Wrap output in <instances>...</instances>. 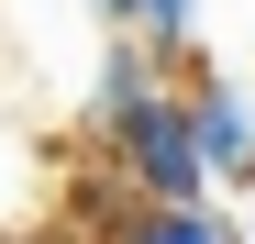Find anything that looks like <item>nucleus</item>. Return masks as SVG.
I'll use <instances>...</instances> for the list:
<instances>
[{"label":"nucleus","instance_id":"1","mask_svg":"<svg viewBox=\"0 0 255 244\" xmlns=\"http://www.w3.org/2000/svg\"><path fill=\"white\" fill-rule=\"evenodd\" d=\"M100 111H111V144L133 155V178L166 200V211H189V189H200V144H189V111L144 89V56H111Z\"/></svg>","mask_w":255,"mask_h":244},{"label":"nucleus","instance_id":"3","mask_svg":"<svg viewBox=\"0 0 255 244\" xmlns=\"http://www.w3.org/2000/svg\"><path fill=\"white\" fill-rule=\"evenodd\" d=\"M122 244H233V222L189 200V211H133V222H122Z\"/></svg>","mask_w":255,"mask_h":244},{"label":"nucleus","instance_id":"2","mask_svg":"<svg viewBox=\"0 0 255 244\" xmlns=\"http://www.w3.org/2000/svg\"><path fill=\"white\" fill-rule=\"evenodd\" d=\"M189 144L211 155V167H244V178H255V122H244L233 89H200V100H189Z\"/></svg>","mask_w":255,"mask_h":244},{"label":"nucleus","instance_id":"4","mask_svg":"<svg viewBox=\"0 0 255 244\" xmlns=\"http://www.w3.org/2000/svg\"><path fill=\"white\" fill-rule=\"evenodd\" d=\"M111 22H155V45H189V0H100Z\"/></svg>","mask_w":255,"mask_h":244}]
</instances>
